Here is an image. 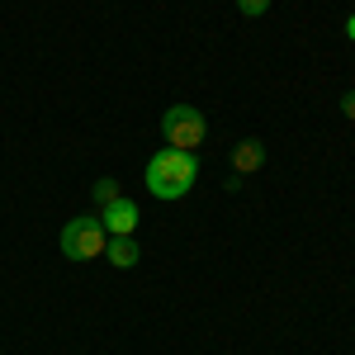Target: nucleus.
Listing matches in <instances>:
<instances>
[{
    "mask_svg": "<svg viewBox=\"0 0 355 355\" xmlns=\"http://www.w3.org/2000/svg\"><path fill=\"white\" fill-rule=\"evenodd\" d=\"M199 180V162H194V152H180V147H162V152H152V162H147V190L157 194V199H185L190 185Z\"/></svg>",
    "mask_w": 355,
    "mask_h": 355,
    "instance_id": "1",
    "label": "nucleus"
},
{
    "mask_svg": "<svg viewBox=\"0 0 355 355\" xmlns=\"http://www.w3.org/2000/svg\"><path fill=\"white\" fill-rule=\"evenodd\" d=\"M105 242H110V232H105L100 214H76L62 227V256L67 261H95V256H105Z\"/></svg>",
    "mask_w": 355,
    "mask_h": 355,
    "instance_id": "2",
    "label": "nucleus"
},
{
    "mask_svg": "<svg viewBox=\"0 0 355 355\" xmlns=\"http://www.w3.org/2000/svg\"><path fill=\"white\" fill-rule=\"evenodd\" d=\"M162 137H166V147L194 152L209 137V119H204V110H194V105H171L162 114Z\"/></svg>",
    "mask_w": 355,
    "mask_h": 355,
    "instance_id": "3",
    "label": "nucleus"
},
{
    "mask_svg": "<svg viewBox=\"0 0 355 355\" xmlns=\"http://www.w3.org/2000/svg\"><path fill=\"white\" fill-rule=\"evenodd\" d=\"M100 223H105V232H110V237H133L137 223H142V209H137L133 199H123V194H119L114 204L100 209Z\"/></svg>",
    "mask_w": 355,
    "mask_h": 355,
    "instance_id": "4",
    "label": "nucleus"
},
{
    "mask_svg": "<svg viewBox=\"0 0 355 355\" xmlns=\"http://www.w3.org/2000/svg\"><path fill=\"white\" fill-rule=\"evenodd\" d=\"M266 166V142L261 137H242L237 147H232V171L237 175H256Z\"/></svg>",
    "mask_w": 355,
    "mask_h": 355,
    "instance_id": "5",
    "label": "nucleus"
},
{
    "mask_svg": "<svg viewBox=\"0 0 355 355\" xmlns=\"http://www.w3.org/2000/svg\"><path fill=\"white\" fill-rule=\"evenodd\" d=\"M105 261H110V266H119V270H133L137 261H142L137 237H110V242H105Z\"/></svg>",
    "mask_w": 355,
    "mask_h": 355,
    "instance_id": "6",
    "label": "nucleus"
},
{
    "mask_svg": "<svg viewBox=\"0 0 355 355\" xmlns=\"http://www.w3.org/2000/svg\"><path fill=\"white\" fill-rule=\"evenodd\" d=\"M119 180H114V175H105V180H95V204H100V209H105V204H114V199H119Z\"/></svg>",
    "mask_w": 355,
    "mask_h": 355,
    "instance_id": "7",
    "label": "nucleus"
},
{
    "mask_svg": "<svg viewBox=\"0 0 355 355\" xmlns=\"http://www.w3.org/2000/svg\"><path fill=\"white\" fill-rule=\"evenodd\" d=\"M237 10H242L246 19H261V15L270 10V0H237Z\"/></svg>",
    "mask_w": 355,
    "mask_h": 355,
    "instance_id": "8",
    "label": "nucleus"
},
{
    "mask_svg": "<svg viewBox=\"0 0 355 355\" xmlns=\"http://www.w3.org/2000/svg\"><path fill=\"white\" fill-rule=\"evenodd\" d=\"M341 114H346V119L355 123V90H351V95H341Z\"/></svg>",
    "mask_w": 355,
    "mask_h": 355,
    "instance_id": "9",
    "label": "nucleus"
},
{
    "mask_svg": "<svg viewBox=\"0 0 355 355\" xmlns=\"http://www.w3.org/2000/svg\"><path fill=\"white\" fill-rule=\"evenodd\" d=\"M346 38H351V43H355V15H351V19H346Z\"/></svg>",
    "mask_w": 355,
    "mask_h": 355,
    "instance_id": "10",
    "label": "nucleus"
}]
</instances>
